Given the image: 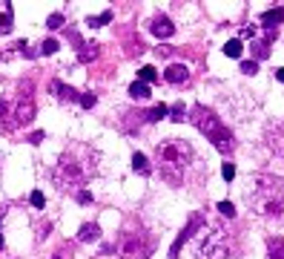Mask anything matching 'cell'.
Here are the masks:
<instances>
[{
  "label": "cell",
  "mask_w": 284,
  "mask_h": 259,
  "mask_svg": "<svg viewBox=\"0 0 284 259\" xmlns=\"http://www.w3.org/2000/svg\"><path fill=\"white\" fill-rule=\"evenodd\" d=\"M244 199L252 213H258L261 219L284 222V179L267 176V173L250 176L244 187Z\"/></svg>",
  "instance_id": "6da1fadb"
},
{
  "label": "cell",
  "mask_w": 284,
  "mask_h": 259,
  "mask_svg": "<svg viewBox=\"0 0 284 259\" xmlns=\"http://www.w3.org/2000/svg\"><path fill=\"white\" fill-rule=\"evenodd\" d=\"M195 161H198L195 150L184 138H164L155 144V167L161 173V179L169 182L172 187L184 185L189 179V170L195 167Z\"/></svg>",
  "instance_id": "7a4b0ae2"
},
{
  "label": "cell",
  "mask_w": 284,
  "mask_h": 259,
  "mask_svg": "<svg viewBox=\"0 0 284 259\" xmlns=\"http://www.w3.org/2000/svg\"><path fill=\"white\" fill-rule=\"evenodd\" d=\"M98 155L89 153L81 161V158H75V153L69 150V153L61 155V161L55 164V170H52V182L58 185L61 190H78L84 187L86 182L98 173V161H95Z\"/></svg>",
  "instance_id": "3957f363"
},
{
  "label": "cell",
  "mask_w": 284,
  "mask_h": 259,
  "mask_svg": "<svg viewBox=\"0 0 284 259\" xmlns=\"http://www.w3.org/2000/svg\"><path fill=\"white\" fill-rule=\"evenodd\" d=\"M187 118L192 121L201 133L210 138V144L216 147L218 153L227 155V153H233V150H235V138H233V133H230V127H224L221 118H218L213 110H207L204 104H195V107L189 110V115H187Z\"/></svg>",
  "instance_id": "277c9868"
},
{
  "label": "cell",
  "mask_w": 284,
  "mask_h": 259,
  "mask_svg": "<svg viewBox=\"0 0 284 259\" xmlns=\"http://www.w3.org/2000/svg\"><path fill=\"white\" fill-rule=\"evenodd\" d=\"M238 233L227 230L224 224L204 227V239L198 242V259H230L238 254Z\"/></svg>",
  "instance_id": "5b68a950"
},
{
  "label": "cell",
  "mask_w": 284,
  "mask_h": 259,
  "mask_svg": "<svg viewBox=\"0 0 284 259\" xmlns=\"http://www.w3.org/2000/svg\"><path fill=\"white\" fill-rule=\"evenodd\" d=\"M118 251H121V257L124 259H150L152 254V242L138 230H129V233H124L121 236V245H118Z\"/></svg>",
  "instance_id": "8992f818"
},
{
  "label": "cell",
  "mask_w": 284,
  "mask_h": 259,
  "mask_svg": "<svg viewBox=\"0 0 284 259\" xmlns=\"http://www.w3.org/2000/svg\"><path fill=\"white\" fill-rule=\"evenodd\" d=\"M9 115H15V118L6 124L9 130H15V127H23V124H29V121L34 118V101H32V95H26V98L20 95V101H17L15 112H9Z\"/></svg>",
  "instance_id": "52a82bcc"
},
{
  "label": "cell",
  "mask_w": 284,
  "mask_h": 259,
  "mask_svg": "<svg viewBox=\"0 0 284 259\" xmlns=\"http://www.w3.org/2000/svg\"><path fill=\"white\" fill-rule=\"evenodd\" d=\"M201 224H204V216L192 213V216H189V224H187L184 230L175 236V242H172V248H169V259H178V251H181V245H184V242L192 236V230H195V227H201Z\"/></svg>",
  "instance_id": "ba28073f"
},
{
  "label": "cell",
  "mask_w": 284,
  "mask_h": 259,
  "mask_svg": "<svg viewBox=\"0 0 284 259\" xmlns=\"http://www.w3.org/2000/svg\"><path fill=\"white\" fill-rule=\"evenodd\" d=\"M150 32L155 35V37H172L175 35V23L169 20V17H152V23H150Z\"/></svg>",
  "instance_id": "9c48e42d"
},
{
  "label": "cell",
  "mask_w": 284,
  "mask_h": 259,
  "mask_svg": "<svg viewBox=\"0 0 284 259\" xmlns=\"http://www.w3.org/2000/svg\"><path fill=\"white\" fill-rule=\"evenodd\" d=\"M164 78L169 84H187L189 81V69H187V64H172V67L164 69Z\"/></svg>",
  "instance_id": "30bf717a"
},
{
  "label": "cell",
  "mask_w": 284,
  "mask_h": 259,
  "mask_svg": "<svg viewBox=\"0 0 284 259\" xmlns=\"http://www.w3.org/2000/svg\"><path fill=\"white\" fill-rule=\"evenodd\" d=\"M52 92H55V98H61V101H81V92L66 86L63 81H52Z\"/></svg>",
  "instance_id": "8fae6325"
},
{
  "label": "cell",
  "mask_w": 284,
  "mask_h": 259,
  "mask_svg": "<svg viewBox=\"0 0 284 259\" xmlns=\"http://www.w3.org/2000/svg\"><path fill=\"white\" fill-rule=\"evenodd\" d=\"M100 239V227L95 222H86L81 224V230H78V242H95Z\"/></svg>",
  "instance_id": "7c38bea8"
},
{
  "label": "cell",
  "mask_w": 284,
  "mask_h": 259,
  "mask_svg": "<svg viewBox=\"0 0 284 259\" xmlns=\"http://www.w3.org/2000/svg\"><path fill=\"white\" fill-rule=\"evenodd\" d=\"M129 95H132L135 101H147L152 95V89H150V84H144V81H132V84H129Z\"/></svg>",
  "instance_id": "4fadbf2b"
},
{
  "label": "cell",
  "mask_w": 284,
  "mask_h": 259,
  "mask_svg": "<svg viewBox=\"0 0 284 259\" xmlns=\"http://www.w3.org/2000/svg\"><path fill=\"white\" fill-rule=\"evenodd\" d=\"M98 58V43H81L78 46V61L81 64H89V61H95Z\"/></svg>",
  "instance_id": "5bb4252c"
},
{
  "label": "cell",
  "mask_w": 284,
  "mask_h": 259,
  "mask_svg": "<svg viewBox=\"0 0 284 259\" xmlns=\"http://www.w3.org/2000/svg\"><path fill=\"white\" fill-rule=\"evenodd\" d=\"M261 23H264L267 29H273V26L284 23V9H270V12H264V15H261Z\"/></svg>",
  "instance_id": "9a60e30c"
},
{
  "label": "cell",
  "mask_w": 284,
  "mask_h": 259,
  "mask_svg": "<svg viewBox=\"0 0 284 259\" xmlns=\"http://www.w3.org/2000/svg\"><path fill=\"white\" fill-rule=\"evenodd\" d=\"M12 32V3L3 6V15H0V35H9Z\"/></svg>",
  "instance_id": "2e32d148"
},
{
  "label": "cell",
  "mask_w": 284,
  "mask_h": 259,
  "mask_svg": "<svg viewBox=\"0 0 284 259\" xmlns=\"http://www.w3.org/2000/svg\"><path fill=\"white\" fill-rule=\"evenodd\" d=\"M267 251H270V259H284V239L276 236V239L267 242Z\"/></svg>",
  "instance_id": "e0dca14e"
},
{
  "label": "cell",
  "mask_w": 284,
  "mask_h": 259,
  "mask_svg": "<svg viewBox=\"0 0 284 259\" xmlns=\"http://www.w3.org/2000/svg\"><path fill=\"white\" fill-rule=\"evenodd\" d=\"M241 52H244V43H241L238 37L224 43V55H227V58H241Z\"/></svg>",
  "instance_id": "ac0fdd59"
},
{
  "label": "cell",
  "mask_w": 284,
  "mask_h": 259,
  "mask_svg": "<svg viewBox=\"0 0 284 259\" xmlns=\"http://www.w3.org/2000/svg\"><path fill=\"white\" fill-rule=\"evenodd\" d=\"M169 115V107L167 104H155L150 112H147V121H164Z\"/></svg>",
  "instance_id": "d6986e66"
},
{
  "label": "cell",
  "mask_w": 284,
  "mask_h": 259,
  "mask_svg": "<svg viewBox=\"0 0 284 259\" xmlns=\"http://www.w3.org/2000/svg\"><path fill=\"white\" fill-rule=\"evenodd\" d=\"M132 170H135V173H144V176L152 170L150 161H147V155H141V153H135V155H132Z\"/></svg>",
  "instance_id": "ffe728a7"
},
{
  "label": "cell",
  "mask_w": 284,
  "mask_h": 259,
  "mask_svg": "<svg viewBox=\"0 0 284 259\" xmlns=\"http://www.w3.org/2000/svg\"><path fill=\"white\" fill-rule=\"evenodd\" d=\"M112 20V12H103V15H95V17H86V23L92 26V29H98V26H106Z\"/></svg>",
  "instance_id": "44dd1931"
},
{
  "label": "cell",
  "mask_w": 284,
  "mask_h": 259,
  "mask_svg": "<svg viewBox=\"0 0 284 259\" xmlns=\"http://www.w3.org/2000/svg\"><path fill=\"white\" fill-rule=\"evenodd\" d=\"M138 81H144V84H152V81H158V72H155V67L138 69Z\"/></svg>",
  "instance_id": "7402d4cb"
},
{
  "label": "cell",
  "mask_w": 284,
  "mask_h": 259,
  "mask_svg": "<svg viewBox=\"0 0 284 259\" xmlns=\"http://www.w3.org/2000/svg\"><path fill=\"white\" fill-rule=\"evenodd\" d=\"M270 40H273V32L267 35V40H255V43H252L258 58H267V55H270Z\"/></svg>",
  "instance_id": "603a6c76"
},
{
  "label": "cell",
  "mask_w": 284,
  "mask_h": 259,
  "mask_svg": "<svg viewBox=\"0 0 284 259\" xmlns=\"http://www.w3.org/2000/svg\"><path fill=\"white\" fill-rule=\"evenodd\" d=\"M58 49H61V43H58L55 37H49V40H43V43H40V52H43V55H55Z\"/></svg>",
  "instance_id": "cb8c5ba5"
},
{
  "label": "cell",
  "mask_w": 284,
  "mask_h": 259,
  "mask_svg": "<svg viewBox=\"0 0 284 259\" xmlns=\"http://www.w3.org/2000/svg\"><path fill=\"white\" fill-rule=\"evenodd\" d=\"M218 213L227 216V219H233V216H235V205H233V202H218Z\"/></svg>",
  "instance_id": "d4e9b609"
},
{
  "label": "cell",
  "mask_w": 284,
  "mask_h": 259,
  "mask_svg": "<svg viewBox=\"0 0 284 259\" xmlns=\"http://www.w3.org/2000/svg\"><path fill=\"white\" fill-rule=\"evenodd\" d=\"M169 118L172 121H184V104H175V107H169Z\"/></svg>",
  "instance_id": "484cf974"
},
{
  "label": "cell",
  "mask_w": 284,
  "mask_h": 259,
  "mask_svg": "<svg viewBox=\"0 0 284 259\" xmlns=\"http://www.w3.org/2000/svg\"><path fill=\"white\" fill-rule=\"evenodd\" d=\"M29 202H32V205L37 207V210H40V207H46V199H43V193H40V190H32V196H29Z\"/></svg>",
  "instance_id": "4316f807"
},
{
  "label": "cell",
  "mask_w": 284,
  "mask_h": 259,
  "mask_svg": "<svg viewBox=\"0 0 284 259\" xmlns=\"http://www.w3.org/2000/svg\"><path fill=\"white\" fill-rule=\"evenodd\" d=\"M46 26H49V29H61V26H63V15H58V12L49 15L46 17Z\"/></svg>",
  "instance_id": "83f0119b"
},
{
  "label": "cell",
  "mask_w": 284,
  "mask_h": 259,
  "mask_svg": "<svg viewBox=\"0 0 284 259\" xmlns=\"http://www.w3.org/2000/svg\"><path fill=\"white\" fill-rule=\"evenodd\" d=\"M95 104H98V98H95L92 92H84V95H81V107H84V110H92Z\"/></svg>",
  "instance_id": "f1b7e54d"
},
{
  "label": "cell",
  "mask_w": 284,
  "mask_h": 259,
  "mask_svg": "<svg viewBox=\"0 0 284 259\" xmlns=\"http://www.w3.org/2000/svg\"><path fill=\"white\" fill-rule=\"evenodd\" d=\"M241 72H244V75H255V72H258V61H244V64H241Z\"/></svg>",
  "instance_id": "f546056e"
},
{
  "label": "cell",
  "mask_w": 284,
  "mask_h": 259,
  "mask_svg": "<svg viewBox=\"0 0 284 259\" xmlns=\"http://www.w3.org/2000/svg\"><path fill=\"white\" fill-rule=\"evenodd\" d=\"M221 176H224L227 182H233V179H235V164H230V161H227V164L221 167Z\"/></svg>",
  "instance_id": "4dcf8cb0"
},
{
  "label": "cell",
  "mask_w": 284,
  "mask_h": 259,
  "mask_svg": "<svg viewBox=\"0 0 284 259\" xmlns=\"http://www.w3.org/2000/svg\"><path fill=\"white\" fill-rule=\"evenodd\" d=\"M78 202H81V205H89V202H92V193L81 190V193H78Z\"/></svg>",
  "instance_id": "1f68e13d"
},
{
  "label": "cell",
  "mask_w": 284,
  "mask_h": 259,
  "mask_svg": "<svg viewBox=\"0 0 284 259\" xmlns=\"http://www.w3.org/2000/svg\"><path fill=\"white\" fill-rule=\"evenodd\" d=\"M241 37H255V26H244V29H241Z\"/></svg>",
  "instance_id": "d6a6232c"
},
{
  "label": "cell",
  "mask_w": 284,
  "mask_h": 259,
  "mask_svg": "<svg viewBox=\"0 0 284 259\" xmlns=\"http://www.w3.org/2000/svg\"><path fill=\"white\" fill-rule=\"evenodd\" d=\"M6 115H9V104L0 98V118H6Z\"/></svg>",
  "instance_id": "836d02e7"
},
{
  "label": "cell",
  "mask_w": 284,
  "mask_h": 259,
  "mask_svg": "<svg viewBox=\"0 0 284 259\" xmlns=\"http://www.w3.org/2000/svg\"><path fill=\"white\" fill-rule=\"evenodd\" d=\"M43 138H46V136H43V133H32V136H29V141H32V144H40Z\"/></svg>",
  "instance_id": "e575fe53"
},
{
  "label": "cell",
  "mask_w": 284,
  "mask_h": 259,
  "mask_svg": "<svg viewBox=\"0 0 284 259\" xmlns=\"http://www.w3.org/2000/svg\"><path fill=\"white\" fill-rule=\"evenodd\" d=\"M276 78H279V81L284 84V67H282V69H276Z\"/></svg>",
  "instance_id": "d590c367"
},
{
  "label": "cell",
  "mask_w": 284,
  "mask_h": 259,
  "mask_svg": "<svg viewBox=\"0 0 284 259\" xmlns=\"http://www.w3.org/2000/svg\"><path fill=\"white\" fill-rule=\"evenodd\" d=\"M52 259H66V257H63V251H61V254H55Z\"/></svg>",
  "instance_id": "8d00e7d4"
},
{
  "label": "cell",
  "mask_w": 284,
  "mask_h": 259,
  "mask_svg": "<svg viewBox=\"0 0 284 259\" xmlns=\"http://www.w3.org/2000/svg\"><path fill=\"white\" fill-rule=\"evenodd\" d=\"M0 251H3V233H0Z\"/></svg>",
  "instance_id": "74e56055"
}]
</instances>
